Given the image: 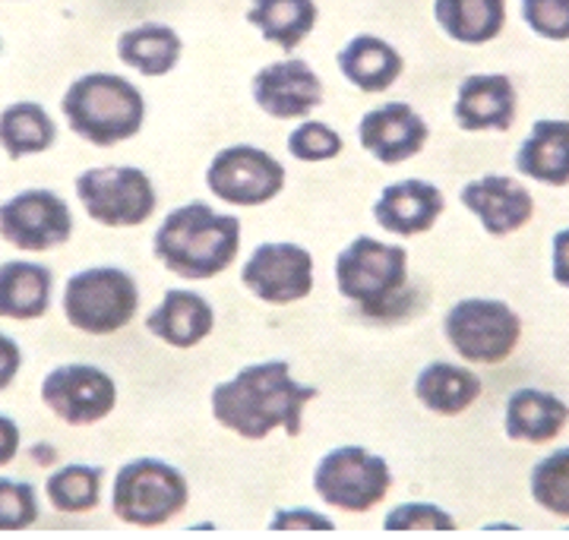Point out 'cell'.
Masks as SVG:
<instances>
[{
    "mask_svg": "<svg viewBox=\"0 0 569 540\" xmlns=\"http://www.w3.org/2000/svg\"><path fill=\"white\" fill-rule=\"evenodd\" d=\"M54 276L48 266L7 260L0 266V320H41L51 307Z\"/></svg>",
    "mask_w": 569,
    "mask_h": 540,
    "instance_id": "obj_20",
    "label": "cell"
},
{
    "mask_svg": "<svg viewBox=\"0 0 569 540\" xmlns=\"http://www.w3.org/2000/svg\"><path fill=\"white\" fill-rule=\"evenodd\" d=\"M522 20L541 39L569 41V0H522Z\"/></svg>",
    "mask_w": 569,
    "mask_h": 540,
    "instance_id": "obj_34",
    "label": "cell"
},
{
    "mask_svg": "<svg viewBox=\"0 0 569 540\" xmlns=\"http://www.w3.org/2000/svg\"><path fill=\"white\" fill-rule=\"evenodd\" d=\"M206 187L222 202L253 209L282 193L284 168L257 146H228L209 161Z\"/></svg>",
    "mask_w": 569,
    "mask_h": 540,
    "instance_id": "obj_10",
    "label": "cell"
},
{
    "mask_svg": "<svg viewBox=\"0 0 569 540\" xmlns=\"http://www.w3.org/2000/svg\"><path fill=\"white\" fill-rule=\"evenodd\" d=\"M140 310V288L118 266H92L63 284V317L86 336H114Z\"/></svg>",
    "mask_w": 569,
    "mask_h": 540,
    "instance_id": "obj_5",
    "label": "cell"
},
{
    "mask_svg": "<svg viewBox=\"0 0 569 540\" xmlns=\"http://www.w3.org/2000/svg\"><path fill=\"white\" fill-rule=\"evenodd\" d=\"M342 137L323 120H305L288 137V152L298 161H329L342 152Z\"/></svg>",
    "mask_w": 569,
    "mask_h": 540,
    "instance_id": "obj_32",
    "label": "cell"
},
{
    "mask_svg": "<svg viewBox=\"0 0 569 540\" xmlns=\"http://www.w3.org/2000/svg\"><path fill=\"white\" fill-rule=\"evenodd\" d=\"M118 58L142 77H164L181 60V39L164 22H142L118 39Z\"/></svg>",
    "mask_w": 569,
    "mask_h": 540,
    "instance_id": "obj_26",
    "label": "cell"
},
{
    "mask_svg": "<svg viewBox=\"0 0 569 540\" xmlns=\"http://www.w3.org/2000/svg\"><path fill=\"white\" fill-rule=\"evenodd\" d=\"M253 101L269 118H305L323 104V82L307 60H276L253 77Z\"/></svg>",
    "mask_w": 569,
    "mask_h": 540,
    "instance_id": "obj_14",
    "label": "cell"
},
{
    "mask_svg": "<svg viewBox=\"0 0 569 540\" xmlns=\"http://www.w3.org/2000/svg\"><path fill=\"white\" fill-rule=\"evenodd\" d=\"M190 487L174 464L162 459H133L114 474L111 509L114 516L137 528L168 524L187 509Z\"/></svg>",
    "mask_w": 569,
    "mask_h": 540,
    "instance_id": "obj_6",
    "label": "cell"
},
{
    "mask_svg": "<svg viewBox=\"0 0 569 540\" xmlns=\"http://www.w3.org/2000/svg\"><path fill=\"white\" fill-rule=\"evenodd\" d=\"M433 20L452 41L488 44L507 26V0H433Z\"/></svg>",
    "mask_w": 569,
    "mask_h": 540,
    "instance_id": "obj_25",
    "label": "cell"
},
{
    "mask_svg": "<svg viewBox=\"0 0 569 540\" xmlns=\"http://www.w3.org/2000/svg\"><path fill=\"white\" fill-rule=\"evenodd\" d=\"M73 234L70 206L51 190H22L0 202V238L26 253H44Z\"/></svg>",
    "mask_w": 569,
    "mask_h": 540,
    "instance_id": "obj_12",
    "label": "cell"
},
{
    "mask_svg": "<svg viewBox=\"0 0 569 540\" xmlns=\"http://www.w3.org/2000/svg\"><path fill=\"white\" fill-rule=\"evenodd\" d=\"M427 120L406 104V101H389L373 111H367L358 123V140L367 152L383 164H402L415 159L427 142Z\"/></svg>",
    "mask_w": 569,
    "mask_h": 540,
    "instance_id": "obj_15",
    "label": "cell"
},
{
    "mask_svg": "<svg viewBox=\"0 0 569 540\" xmlns=\"http://www.w3.org/2000/svg\"><path fill=\"white\" fill-rule=\"evenodd\" d=\"M22 367V351L17 341L10 339L7 332H0V392L17 380Z\"/></svg>",
    "mask_w": 569,
    "mask_h": 540,
    "instance_id": "obj_36",
    "label": "cell"
},
{
    "mask_svg": "<svg viewBox=\"0 0 569 540\" xmlns=\"http://www.w3.org/2000/svg\"><path fill=\"white\" fill-rule=\"evenodd\" d=\"M41 401L70 427H89L118 404V386L96 363H63L41 380Z\"/></svg>",
    "mask_w": 569,
    "mask_h": 540,
    "instance_id": "obj_11",
    "label": "cell"
},
{
    "mask_svg": "<svg viewBox=\"0 0 569 540\" xmlns=\"http://www.w3.org/2000/svg\"><path fill=\"white\" fill-rule=\"evenodd\" d=\"M61 111L77 137L108 149L140 133L146 101L140 89L118 73H86L63 92Z\"/></svg>",
    "mask_w": 569,
    "mask_h": 540,
    "instance_id": "obj_4",
    "label": "cell"
},
{
    "mask_svg": "<svg viewBox=\"0 0 569 540\" xmlns=\"http://www.w3.org/2000/svg\"><path fill=\"white\" fill-rule=\"evenodd\" d=\"M17 452H20V423L0 414V468L17 459Z\"/></svg>",
    "mask_w": 569,
    "mask_h": 540,
    "instance_id": "obj_37",
    "label": "cell"
},
{
    "mask_svg": "<svg viewBox=\"0 0 569 540\" xmlns=\"http://www.w3.org/2000/svg\"><path fill=\"white\" fill-rule=\"evenodd\" d=\"M339 70L361 92H387L402 77L406 60L389 41L377 36H355L339 51Z\"/></svg>",
    "mask_w": 569,
    "mask_h": 540,
    "instance_id": "obj_24",
    "label": "cell"
},
{
    "mask_svg": "<svg viewBox=\"0 0 569 540\" xmlns=\"http://www.w3.org/2000/svg\"><path fill=\"white\" fill-rule=\"evenodd\" d=\"M247 22L260 29V36L282 51H295L317 26L313 0H253Z\"/></svg>",
    "mask_w": 569,
    "mask_h": 540,
    "instance_id": "obj_28",
    "label": "cell"
},
{
    "mask_svg": "<svg viewBox=\"0 0 569 540\" xmlns=\"http://www.w3.org/2000/svg\"><path fill=\"white\" fill-rule=\"evenodd\" d=\"M452 118L468 133H503L516 120V86L503 73H475L459 86Z\"/></svg>",
    "mask_w": 569,
    "mask_h": 540,
    "instance_id": "obj_17",
    "label": "cell"
},
{
    "mask_svg": "<svg viewBox=\"0 0 569 540\" xmlns=\"http://www.w3.org/2000/svg\"><path fill=\"white\" fill-rule=\"evenodd\" d=\"M39 521V493L32 483L0 478V531H26Z\"/></svg>",
    "mask_w": 569,
    "mask_h": 540,
    "instance_id": "obj_31",
    "label": "cell"
},
{
    "mask_svg": "<svg viewBox=\"0 0 569 540\" xmlns=\"http://www.w3.org/2000/svg\"><path fill=\"white\" fill-rule=\"evenodd\" d=\"M339 294L361 307L367 320H406L421 310L415 284L408 279V250L377 238H355L336 257Z\"/></svg>",
    "mask_w": 569,
    "mask_h": 540,
    "instance_id": "obj_2",
    "label": "cell"
},
{
    "mask_svg": "<svg viewBox=\"0 0 569 540\" xmlns=\"http://www.w3.org/2000/svg\"><path fill=\"white\" fill-rule=\"evenodd\" d=\"M269 528L272 531H310V528H317V531H332L336 524L332 519H326V516H317V512H310V509H284L279 512L276 519L269 521Z\"/></svg>",
    "mask_w": 569,
    "mask_h": 540,
    "instance_id": "obj_35",
    "label": "cell"
},
{
    "mask_svg": "<svg viewBox=\"0 0 569 540\" xmlns=\"http://www.w3.org/2000/svg\"><path fill=\"white\" fill-rule=\"evenodd\" d=\"M531 500L557 519H569V446L531 468Z\"/></svg>",
    "mask_w": 569,
    "mask_h": 540,
    "instance_id": "obj_30",
    "label": "cell"
},
{
    "mask_svg": "<svg viewBox=\"0 0 569 540\" xmlns=\"http://www.w3.org/2000/svg\"><path fill=\"white\" fill-rule=\"evenodd\" d=\"M519 174L548 183L567 187L569 183V120H535L529 140L516 152Z\"/></svg>",
    "mask_w": 569,
    "mask_h": 540,
    "instance_id": "obj_22",
    "label": "cell"
},
{
    "mask_svg": "<svg viewBox=\"0 0 569 540\" xmlns=\"http://www.w3.org/2000/svg\"><path fill=\"white\" fill-rule=\"evenodd\" d=\"M241 281L266 303H295L313 291V257L298 243H260L244 262Z\"/></svg>",
    "mask_w": 569,
    "mask_h": 540,
    "instance_id": "obj_13",
    "label": "cell"
},
{
    "mask_svg": "<svg viewBox=\"0 0 569 540\" xmlns=\"http://www.w3.org/2000/svg\"><path fill=\"white\" fill-rule=\"evenodd\" d=\"M569 423V404L563 399H557L553 392L545 389H519L512 392L507 401V427L509 440L531 442V446H541V442L557 440Z\"/></svg>",
    "mask_w": 569,
    "mask_h": 540,
    "instance_id": "obj_21",
    "label": "cell"
},
{
    "mask_svg": "<svg viewBox=\"0 0 569 540\" xmlns=\"http://www.w3.org/2000/svg\"><path fill=\"white\" fill-rule=\"evenodd\" d=\"M58 140V127L39 101H13L0 114V149L10 159L41 156Z\"/></svg>",
    "mask_w": 569,
    "mask_h": 540,
    "instance_id": "obj_27",
    "label": "cell"
},
{
    "mask_svg": "<svg viewBox=\"0 0 569 540\" xmlns=\"http://www.w3.org/2000/svg\"><path fill=\"white\" fill-rule=\"evenodd\" d=\"M387 531H456V519L433 502H402L383 521Z\"/></svg>",
    "mask_w": 569,
    "mask_h": 540,
    "instance_id": "obj_33",
    "label": "cell"
},
{
    "mask_svg": "<svg viewBox=\"0 0 569 540\" xmlns=\"http://www.w3.org/2000/svg\"><path fill=\"white\" fill-rule=\"evenodd\" d=\"M443 209H447V200L430 180L408 178L389 183L380 193V200L373 202V219L392 234L411 238V234L430 231L443 216Z\"/></svg>",
    "mask_w": 569,
    "mask_h": 540,
    "instance_id": "obj_18",
    "label": "cell"
},
{
    "mask_svg": "<svg viewBox=\"0 0 569 540\" xmlns=\"http://www.w3.org/2000/svg\"><path fill=\"white\" fill-rule=\"evenodd\" d=\"M77 197L86 216L104 228H137L152 219L159 206L149 174L133 164H108V168L82 171L77 178Z\"/></svg>",
    "mask_w": 569,
    "mask_h": 540,
    "instance_id": "obj_7",
    "label": "cell"
},
{
    "mask_svg": "<svg viewBox=\"0 0 569 540\" xmlns=\"http://www.w3.org/2000/svg\"><path fill=\"white\" fill-rule=\"evenodd\" d=\"M459 200L471 216H478L490 238H507L512 231L526 228L535 216V200L529 190L519 180L503 174L471 180L462 187Z\"/></svg>",
    "mask_w": 569,
    "mask_h": 540,
    "instance_id": "obj_16",
    "label": "cell"
},
{
    "mask_svg": "<svg viewBox=\"0 0 569 540\" xmlns=\"http://www.w3.org/2000/svg\"><path fill=\"white\" fill-rule=\"evenodd\" d=\"M317 396L320 392L313 386L291 377L288 360H263L212 389V418L244 440H266L276 427L298 437L305 404Z\"/></svg>",
    "mask_w": 569,
    "mask_h": 540,
    "instance_id": "obj_1",
    "label": "cell"
},
{
    "mask_svg": "<svg viewBox=\"0 0 569 540\" xmlns=\"http://www.w3.org/2000/svg\"><path fill=\"white\" fill-rule=\"evenodd\" d=\"M415 396L418 401L430 408L433 414H462L468 411L478 396H481V377L468 367L449 363V360H433L415 380Z\"/></svg>",
    "mask_w": 569,
    "mask_h": 540,
    "instance_id": "obj_23",
    "label": "cell"
},
{
    "mask_svg": "<svg viewBox=\"0 0 569 540\" xmlns=\"http://www.w3.org/2000/svg\"><path fill=\"white\" fill-rule=\"evenodd\" d=\"M553 281L569 288V228L553 234Z\"/></svg>",
    "mask_w": 569,
    "mask_h": 540,
    "instance_id": "obj_38",
    "label": "cell"
},
{
    "mask_svg": "<svg viewBox=\"0 0 569 540\" xmlns=\"http://www.w3.org/2000/svg\"><path fill=\"white\" fill-rule=\"evenodd\" d=\"M443 332L459 358L471 363H503L522 339V320L503 300L468 298L449 307Z\"/></svg>",
    "mask_w": 569,
    "mask_h": 540,
    "instance_id": "obj_8",
    "label": "cell"
},
{
    "mask_svg": "<svg viewBox=\"0 0 569 540\" xmlns=\"http://www.w3.org/2000/svg\"><path fill=\"white\" fill-rule=\"evenodd\" d=\"M216 313L209 300L197 291L171 288L162 303L146 317V329L171 348H193L212 332Z\"/></svg>",
    "mask_w": 569,
    "mask_h": 540,
    "instance_id": "obj_19",
    "label": "cell"
},
{
    "mask_svg": "<svg viewBox=\"0 0 569 540\" xmlns=\"http://www.w3.org/2000/svg\"><path fill=\"white\" fill-rule=\"evenodd\" d=\"M241 250V221L193 200L168 212L152 238V253L168 272L203 281L224 272Z\"/></svg>",
    "mask_w": 569,
    "mask_h": 540,
    "instance_id": "obj_3",
    "label": "cell"
},
{
    "mask_svg": "<svg viewBox=\"0 0 569 540\" xmlns=\"http://www.w3.org/2000/svg\"><path fill=\"white\" fill-rule=\"evenodd\" d=\"M102 480L99 464H63L48 474L44 493L58 512H92L102 502Z\"/></svg>",
    "mask_w": 569,
    "mask_h": 540,
    "instance_id": "obj_29",
    "label": "cell"
},
{
    "mask_svg": "<svg viewBox=\"0 0 569 540\" xmlns=\"http://www.w3.org/2000/svg\"><path fill=\"white\" fill-rule=\"evenodd\" d=\"M392 471L387 459L367 452L361 446H339L326 452L313 471V490L326 506L342 512H370L387 500Z\"/></svg>",
    "mask_w": 569,
    "mask_h": 540,
    "instance_id": "obj_9",
    "label": "cell"
}]
</instances>
